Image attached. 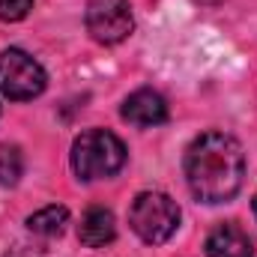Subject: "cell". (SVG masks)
Returning <instances> with one entry per match:
<instances>
[{"instance_id":"1","label":"cell","mask_w":257,"mask_h":257,"mask_svg":"<svg viewBox=\"0 0 257 257\" xmlns=\"http://www.w3.org/2000/svg\"><path fill=\"white\" fill-rule=\"evenodd\" d=\"M186 180L197 200L224 203L242 189L245 153L233 135L203 132L186 153Z\"/></svg>"},{"instance_id":"2","label":"cell","mask_w":257,"mask_h":257,"mask_svg":"<svg viewBox=\"0 0 257 257\" xmlns=\"http://www.w3.org/2000/svg\"><path fill=\"white\" fill-rule=\"evenodd\" d=\"M123 165H126V144L114 132L90 128L81 132L72 144V168L84 183L114 177Z\"/></svg>"},{"instance_id":"3","label":"cell","mask_w":257,"mask_h":257,"mask_svg":"<svg viewBox=\"0 0 257 257\" xmlns=\"http://www.w3.org/2000/svg\"><path fill=\"white\" fill-rule=\"evenodd\" d=\"M128 224L144 242L162 245L180 227V206H177V200L171 194L165 192H141L132 200Z\"/></svg>"},{"instance_id":"4","label":"cell","mask_w":257,"mask_h":257,"mask_svg":"<svg viewBox=\"0 0 257 257\" xmlns=\"http://www.w3.org/2000/svg\"><path fill=\"white\" fill-rule=\"evenodd\" d=\"M48 84L45 69L21 48H6L0 54V93L12 102L36 99Z\"/></svg>"},{"instance_id":"5","label":"cell","mask_w":257,"mask_h":257,"mask_svg":"<svg viewBox=\"0 0 257 257\" xmlns=\"http://www.w3.org/2000/svg\"><path fill=\"white\" fill-rule=\"evenodd\" d=\"M135 18L128 0H90L87 3V33L99 45H117L132 36Z\"/></svg>"},{"instance_id":"6","label":"cell","mask_w":257,"mask_h":257,"mask_svg":"<svg viewBox=\"0 0 257 257\" xmlns=\"http://www.w3.org/2000/svg\"><path fill=\"white\" fill-rule=\"evenodd\" d=\"M123 120L141 128L162 126V123H168V102L156 90H135L123 102Z\"/></svg>"},{"instance_id":"7","label":"cell","mask_w":257,"mask_h":257,"mask_svg":"<svg viewBox=\"0 0 257 257\" xmlns=\"http://www.w3.org/2000/svg\"><path fill=\"white\" fill-rule=\"evenodd\" d=\"M206 257H254L251 236L236 221H224V224L209 230V236H206Z\"/></svg>"},{"instance_id":"8","label":"cell","mask_w":257,"mask_h":257,"mask_svg":"<svg viewBox=\"0 0 257 257\" xmlns=\"http://www.w3.org/2000/svg\"><path fill=\"white\" fill-rule=\"evenodd\" d=\"M117 236V224H114V212L105 209V206H90L81 218V227H78V239L87 245V248H105L111 245Z\"/></svg>"},{"instance_id":"9","label":"cell","mask_w":257,"mask_h":257,"mask_svg":"<svg viewBox=\"0 0 257 257\" xmlns=\"http://www.w3.org/2000/svg\"><path fill=\"white\" fill-rule=\"evenodd\" d=\"M66 224H69V209L57 206V203H51V206H45L27 218V227L39 236H57Z\"/></svg>"},{"instance_id":"10","label":"cell","mask_w":257,"mask_h":257,"mask_svg":"<svg viewBox=\"0 0 257 257\" xmlns=\"http://www.w3.org/2000/svg\"><path fill=\"white\" fill-rule=\"evenodd\" d=\"M24 174V156L15 144H0V186H15Z\"/></svg>"},{"instance_id":"11","label":"cell","mask_w":257,"mask_h":257,"mask_svg":"<svg viewBox=\"0 0 257 257\" xmlns=\"http://www.w3.org/2000/svg\"><path fill=\"white\" fill-rule=\"evenodd\" d=\"M33 9V0H0V21H21Z\"/></svg>"},{"instance_id":"12","label":"cell","mask_w":257,"mask_h":257,"mask_svg":"<svg viewBox=\"0 0 257 257\" xmlns=\"http://www.w3.org/2000/svg\"><path fill=\"white\" fill-rule=\"evenodd\" d=\"M254 215H257V197H254Z\"/></svg>"}]
</instances>
